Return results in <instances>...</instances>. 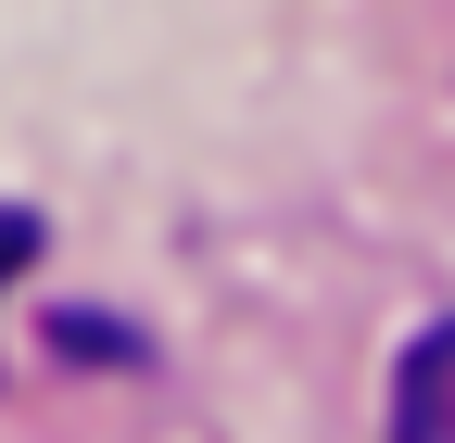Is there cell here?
Wrapping results in <instances>:
<instances>
[{
  "label": "cell",
  "mask_w": 455,
  "mask_h": 443,
  "mask_svg": "<svg viewBox=\"0 0 455 443\" xmlns=\"http://www.w3.org/2000/svg\"><path fill=\"white\" fill-rule=\"evenodd\" d=\"M392 431L405 443H455V317L405 342V367H392Z\"/></svg>",
  "instance_id": "6da1fadb"
},
{
  "label": "cell",
  "mask_w": 455,
  "mask_h": 443,
  "mask_svg": "<svg viewBox=\"0 0 455 443\" xmlns=\"http://www.w3.org/2000/svg\"><path fill=\"white\" fill-rule=\"evenodd\" d=\"M26 254H38V229H26V215H0V279H13Z\"/></svg>",
  "instance_id": "7a4b0ae2"
}]
</instances>
